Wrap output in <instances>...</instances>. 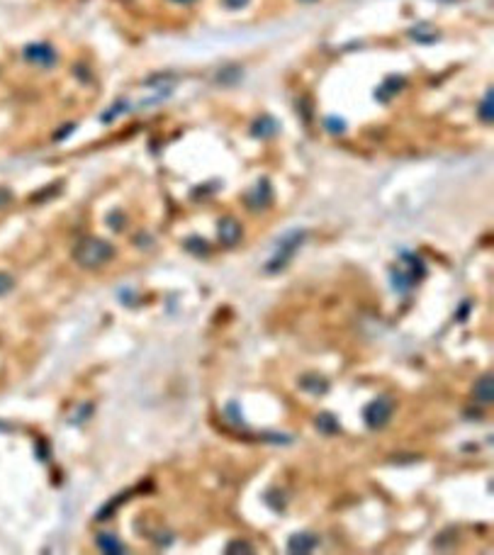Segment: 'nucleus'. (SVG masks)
Masks as SVG:
<instances>
[{
  "label": "nucleus",
  "instance_id": "obj_2",
  "mask_svg": "<svg viewBox=\"0 0 494 555\" xmlns=\"http://www.w3.org/2000/svg\"><path fill=\"white\" fill-rule=\"evenodd\" d=\"M392 411H394V404L389 402L387 397H377L372 399L370 404L365 407V424L370 428H382L389 424V419H392Z\"/></svg>",
  "mask_w": 494,
  "mask_h": 555
},
{
  "label": "nucleus",
  "instance_id": "obj_12",
  "mask_svg": "<svg viewBox=\"0 0 494 555\" xmlns=\"http://www.w3.org/2000/svg\"><path fill=\"white\" fill-rule=\"evenodd\" d=\"M5 202H10V190H0V205H5Z\"/></svg>",
  "mask_w": 494,
  "mask_h": 555
},
{
  "label": "nucleus",
  "instance_id": "obj_9",
  "mask_svg": "<svg viewBox=\"0 0 494 555\" xmlns=\"http://www.w3.org/2000/svg\"><path fill=\"white\" fill-rule=\"evenodd\" d=\"M13 288H15V278L10 276V273L0 271V298H3V295H8Z\"/></svg>",
  "mask_w": 494,
  "mask_h": 555
},
{
  "label": "nucleus",
  "instance_id": "obj_1",
  "mask_svg": "<svg viewBox=\"0 0 494 555\" xmlns=\"http://www.w3.org/2000/svg\"><path fill=\"white\" fill-rule=\"evenodd\" d=\"M114 249L112 244H107L105 239H95V236H86L76 244L73 249V258L81 268L86 271H95V268L105 266L107 261H112Z\"/></svg>",
  "mask_w": 494,
  "mask_h": 555
},
{
  "label": "nucleus",
  "instance_id": "obj_8",
  "mask_svg": "<svg viewBox=\"0 0 494 555\" xmlns=\"http://www.w3.org/2000/svg\"><path fill=\"white\" fill-rule=\"evenodd\" d=\"M480 115H482V122H487V124L492 122V90H487L485 100H482V105H480Z\"/></svg>",
  "mask_w": 494,
  "mask_h": 555
},
{
  "label": "nucleus",
  "instance_id": "obj_5",
  "mask_svg": "<svg viewBox=\"0 0 494 555\" xmlns=\"http://www.w3.org/2000/svg\"><path fill=\"white\" fill-rule=\"evenodd\" d=\"M473 392H475V399H480L482 404H490L492 399H494V378L487 373V375H482L480 380L475 382V387H473Z\"/></svg>",
  "mask_w": 494,
  "mask_h": 555
},
{
  "label": "nucleus",
  "instance_id": "obj_13",
  "mask_svg": "<svg viewBox=\"0 0 494 555\" xmlns=\"http://www.w3.org/2000/svg\"><path fill=\"white\" fill-rule=\"evenodd\" d=\"M171 3H178V5H185V3H193V0H171Z\"/></svg>",
  "mask_w": 494,
  "mask_h": 555
},
{
  "label": "nucleus",
  "instance_id": "obj_3",
  "mask_svg": "<svg viewBox=\"0 0 494 555\" xmlns=\"http://www.w3.org/2000/svg\"><path fill=\"white\" fill-rule=\"evenodd\" d=\"M25 59L37 66H54L57 64V54L49 44H30L25 49Z\"/></svg>",
  "mask_w": 494,
  "mask_h": 555
},
{
  "label": "nucleus",
  "instance_id": "obj_10",
  "mask_svg": "<svg viewBox=\"0 0 494 555\" xmlns=\"http://www.w3.org/2000/svg\"><path fill=\"white\" fill-rule=\"evenodd\" d=\"M317 426L322 428V431H329V433H334V431H339V424L336 421L331 419L329 414H322L319 419H317Z\"/></svg>",
  "mask_w": 494,
  "mask_h": 555
},
{
  "label": "nucleus",
  "instance_id": "obj_6",
  "mask_svg": "<svg viewBox=\"0 0 494 555\" xmlns=\"http://www.w3.org/2000/svg\"><path fill=\"white\" fill-rule=\"evenodd\" d=\"M219 239H222V244L234 246L241 239V227L229 217L222 219V222H219Z\"/></svg>",
  "mask_w": 494,
  "mask_h": 555
},
{
  "label": "nucleus",
  "instance_id": "obj_4",
  "mask_svg": "<svg viewBox=\"0 0 494 555\" xmlns=\"http://www.w3.org/2000/svg\"><path fill=\"white\" fill-rule=\"evenodd\" d=\"M317 546H319V538H317L314 534H307V531H302V534H295V536L288 541V551H290V553H312Z\"/></svg>",
  "mask_w": 494,
  "mask_h": 555
},
{
  "label": "nucleus",
  "instance_id": "obj_7",
  "mask_svg": "<svg viewBox=\"0 0 494 555\" xmlns=\"http://www.w3.org/2000/svg\"><path fill=\"white\" fill-rule=\"evenodd\" d=\"M98 548H100L102 553H107V555H124V553H127V546H124V543L119 541L117 536H112V534H100V536H98Z\"/></svg>",
  "mask_w": 494,
  "mask_h": 555
},
{
  "label": "nucleus",
  "instance_id": "obj_11",
  "mask_svg": "<svg viewBox=\"0 0 494 555\" xmlns=\"http://www.w3.org/2000/svg\"><path fill=\"white\" fill-rule=\"evenodd\" d=\"M249 3V0H224V5H227L229 10H237V8H244V5Z\"/></svg>",
  "mask_w": 494,
  "mask_h": 555
}]
</instances>
